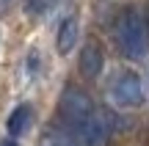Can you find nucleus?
I'll list each match as a JSON object with an SVG mask.
<instances>
[{
  "label": "nucleus",
  "instance_id": "nucleus-7",
  "mask_svg": "<svg viewBox=\"0 0 149 146\" xmlns=\"http://www.w3.org/2000/svg\"><path fill=\"white\" fill-rule=\"evenodd\" d=\"M42 146H83L69 127H47L42 132Z\"/></svg>",
  "mask_w": 149,
  "mask_h": 146
},
{
  "label": "nucleus",
  "instance_id": "nucleus-10",
  "mask_svg": "<svg viewBox=\"0 0 149 146\" xmlns=\"http://www.w3.org/2000/svg\"><path fill=\"white\" fill-rule=\"evenodd\" d=\"M144 17H146V25H149V3H146V8H144Z\"/></svg>",
  "mask_w": 149,
  "mask_h": 146
},
{
  "label": "nucleus",
  "instance_id": "nucleus-4",
  "mask_svg": "<svg viewBox=\"0 0 149 146\" xmlns=\"http://www.w3.org/2000/svg\"><path fill=\"white\" fill-rule=\"evenodd\" d=\"M102 66H105V58H102L100 44L86 42L83 50H80V72H83L86 77H97L102 72Z\"/></svg>",
  "mask_w": 149,
  "mask_h": 146
},
{
  "label": "nucleus",
  "instance_id": "nucleus-3",
  "mask_svg": "<svg viewBox=\"0 0 149 146\" xmlns=\"http://www.w3.org/2000/svg\"><path fill=\"white\" fill-rule=\"evenodd\" d=\"M108 94L119 108H141L146 102V88L135 72H116L108 83Z\"/></svg>",
  "mask_w": 149,
  "mask_h": 146
},
{
  "label": "nucleus",
  "instance_id": "nucleus-8",
  "mask_svg": "<svg viewBox=\"0 0 149 146\" xmlns=\"http://www.w3.org/2000/svg\"><path fill=\"white\" fill-rule=\"evenodd\" d=\"M28 14H33V17H39V14H44V11L50 8V0H28Z\"/></svg>",
  "mask_w": 149,
  "mask_h": 146
},
{
  "label": "nucleus",
  "instance_id": "nucleus-1",
  "mask_svg": "<svg viewBox=\"0 0 149 146\" xmlns=\"http://www.w3.org/2000/svg\"><path fill=\"white\" fill-rule=\"evenodd\" d=\"M61 119L69 130L77 135V141L83 146H105L111 138V127H108V116L100 113L94 108L88 97H86L80 88L66 86L61 94Z\"/></svg>",
  "mask_w": 149,
  "mask_h": 146
},
{
  "label": "nucleus",
  "instance_id": "nucleus-5",
  "mask_svg": "<svg viewBox=\"0 0 149 146\" xmlns=\"http://www.w3.org/2000/svg\"><path fill=\"white\" fill-rule=\"evenodd\" d=\"M74 42H77V17L66 14L58 25V36H55V47H58L61 55H69L74 50Z\"/></svg>",
  "mask_w": 149,
  "mask_h": 146
},
{
  "label": "nucleus",
  "instance_id": "nucleus-6",
  "mask_svg": "<svg viewBox=\"0 0 149 146\" xmlns=\"http://www.w3.org/2000/svg\"><path fill=\"white\" fill-rule=\"evenodd\" d=\"M31 121H33V108L31 105H17V108L8 113V119H6V130H8L11 138H19V135L28 132Z\"/></svg>",
  "mask_w": 149,
  "mask_h": 146
},
{
  "label": "nucleus",
  "instance_id": "nucleus-2",
  "mask_svg": "<svg viewBox=\"0 0 149 146\" xmlns=\"http://www.w3.org/2000/svg\"><path fill=\"white\" fill-rule=\"evenodd\" d=\"M116 39H119L122 53L130 61L144 58L146 50H149V25H146L144 11L135 8V6L122 8V14L116 19Z\"/></svg>",
  "mask_w": 149,
  "mask_h": 146
},
{
  "label": "nucleus",
  "instance_id": "nucleus-9",
  "mask_svg": "<svg viewBox=\"0 0 149 146\" xmlns=\"http://www.w3.org/2000/svg\"><path fill=\"white\" fill-rule=\"evenodd\" d=\"M0 146H17V143H14V141H8V138H6V141L0 143Z\"/></svg>",
  "mask_w": 149,
  "mask_h": 146
}]
</instances>
